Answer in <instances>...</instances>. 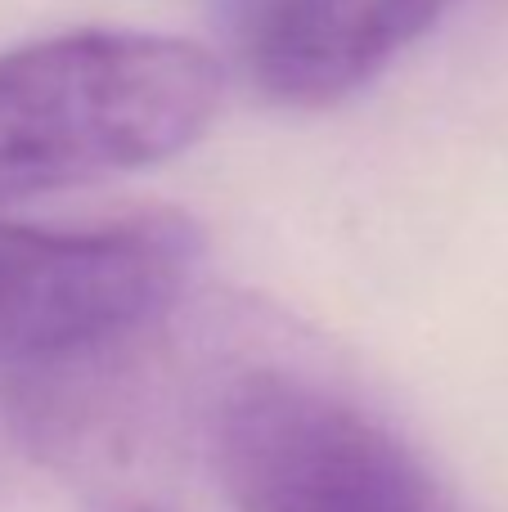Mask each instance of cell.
Masks as SVG:
<instances>
[{
    "instance_id": "3",
    "label": "cell",
    "mask_w": 508,
    "mask_h": 512,
    "mask_svg": "<svg viewBox=\"0 0 508 512\" xmlns=\"http://www.w3.org/2000/svg\"><path fill=\"white\" fill-rule=\"evenodd\" d=\"M194 261L180 216L95 230L0 221V364H63L122 342L171 310Z\"/></svg>"
},
{
    "instance_id": "2",
    "label": "cell",
    "mask_w": 508,
    "mask_h": 512,
    "mask_svg": "<svg viewBox=\"0 0 508 512\" xmlns=\"http://www.w3.org/2000/svg\"><path fill=\"white\" fill-rule=\"evenodd\" d=\"M212 459L234 512H455L383 418L288 369L239 373L216 396Z\"/></svg>"
},
{
    "instance_id": "5",
    "label": "cell",
    "mask_w": 508,
    "mask_h": 512,
    "mask_svg": "<svg viewBox=\"0 0 508 512\" xmlns=\"http://www.w3.org/2000/svg\"><path fill=\"white\" fill-rule=\"evenodd\" d=\"M86 512H158V508L140 504V499H99V504H90Z\"/></svg>"
},
{
    "instance_id": "4",
    "label": "cell",
    "mask_w": 508,
    "mask_h": 512,
    "mask_svg": "<svg viewBox=\"0 0 508 512\" xmlns=\"http://www.w3.org/2000/svg\"><path fill=\"white\" fill-rule=\"evenodd\" d=\"M455 0H234L252 72L279 99L329 104L419 41Z\"/></svg>"
},
{
    "instance_id": "1",
    "label": "cell",
    "mask_w": 508,
    "mask_h": 512,
    "mask_svg": "<svg viewBox=\"0 0 508 512\" xmlns=\"http://www.w3.org/2000/svg\"><path fill=\"white\" fill-rule=\"evenodd\" d=\"M221 63L185 36L86 27L0 54V198L180 153L221 108Z\"/></svg>"
}]
</instances>
